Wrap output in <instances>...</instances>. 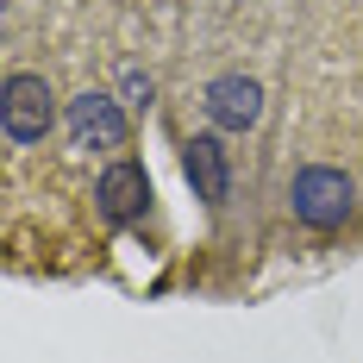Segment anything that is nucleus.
Listing matches in <instances>:
<instances>
[{
	"instance_id": "nucleus-1",
	"label": "nucleus",
	"mask_w": 363,
	"mask_h": 363,
	"mask_svg": "<svg viewBox=\"0 0 363 363\" xmlns=\"http://www.w3.org/2000/svg\"><path fill=\"white\" fill-rule=\"evenodd\" d=\"M351 201H357V188H351L345 169H332V163H307V169L289 182L294 219H301V225H313V232L345 225V219H351Z\"/></svg>"
},
{
	"instance_id": "nucleus-2",
	"label": "nucleus",
	"mask_w": 363,
	"mask_h": 363,
	"mask_svg": "<svg viewBox=\"0 0 363 363\" xmlns=\"http://www.w3.org/2000/svg\"><path fill=\"white\" fill-rule=\"evenodd\" d=\"M50 82L44 75H6V88H0V125H6V138L13 145H38L44 132H50Z\"/></svg>"
},
{
	"instance_id": "nucleus-3",
	"label": "nucleus",
	"mask_w": 363,
	"mask_h": 363,
	"mask_svg": "<svg viewBox=\"0 0 363 363\" xmlns=\"http://www.w3.org/2000/svg\"><path fill=\"white\" fill-rule=\"evenodd\" d=\"M63 119H69V138L82 150H119V145H125V132H132L125 113H119V101H113V94H94V88L75 94Z\"/></svg>"
},
{
	"instance_id": "nucleus-4",
	"label": "nucleus",
	"mask_w": 363,
	"mask_h": 363,
	"mask_svg": "<svg viewBox=\"0 0 363 363\" xmlns=\"http://www.w3.org/2000/svg\"><path fill=\"white\" fill-rule=\"evenodd\" d=\"M207 119H213L219 132H251L257 119H263V88H257L251 75L207 82Z\"/></svg>"
},
{
	"instance_id": "nucleus-5",
	"label": "nucleus",
	"mask_w": 363,
	"mask_h": 363,
	"mask_svg": "<svg viewBox=\"0 0 363 363\" xmlns=\"http://www.w3.org/2000/svg\"><path fill=\"white\" fill-rule=\"evenodd\" d=\"M182 169H188L194 194H201L207 207H225V194H232V163H225V145H219L213 132H201V138L182 145Z\"/></svg>"
},
{
	"instance_id": "nucleus-6",
	"label": "nucleus",
	"mask_w": 363,
	"mask_h": 363,
	"mask_svg": "<svg viewBox=\"0 0 363 363\" xmlns=\"http://www.w3.org/2000/svg\"><path fill=\"white\" fill-rule=\"evenodd\" d=\"M94 201H101V213L113 219V225H125V219H138L150 207V182L138 163H107L101 169V182H94Z\"/></svg>"
},
{
	"instance_id": "nucleus-7",
	"label": "nucleus",
	"mask_w": 363,
	"mask_h": 363,
	"mask_svg": "<svg viewBox=\"0 0 363 363\" xmlns=\"http://www.w3.org/2000/svg\"><path fill=\"white\" fill-rule=\"evenodd\" d=\"M125 101H132V107H145V101H150V75L125 69Z\"/></svg>"
}]
</instances>
